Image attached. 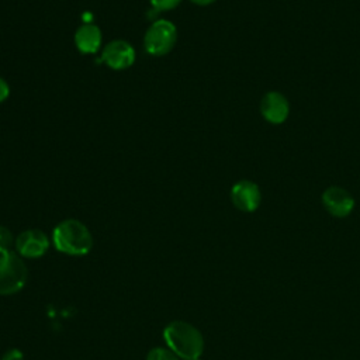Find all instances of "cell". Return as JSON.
<instances>
[{
	"label": "cell",
	"mask_w": 360,
	"mask_h": 360,
	"mask_svg": "<svg viewBox=\"0 0 360 360\" xmlns=\"http://www.w3.org/2000/svg\"><path fill=\"white\" fill-rule=\"evenodd\" d=\"M15 246V238L11 231L3 225H0V255L11 252Z\"/></svg>",
	"instance_id": "11"
},
{
	"label": "cell",
	"mask_w": 360,
	"mask_h": 360,
	"mask_svg": "<svg viewBox=\"0 0 360 360\" xmlns=\"http://www.w3.org/2000/svg\"><path fill=\"white\" fill-rule=\"evenodd\" d=\"M177 42V27L167 18L153 20L145 31L143 48L150 56H165Z\"/></svg>",
	"instance_id": "3"
},
{
	"label": "cell",
	"mask_w": 360,
	"mask_h": 360,
	"mask_svg": "<svg viewBox=\"0 0 360 360\" xmlns=\"http://www.w3.org/2000/svg\"><path fill=\"white\" fill-rule=\"evenodd\" d=\"M8 96H10V84L6 79H3L0 76V104L3 101H6L8 98Z\"/></svg>",
	"instance_id": "15"
},
{
	"label": "cell",
	"mask_w": 360,
	"mask_h": 360,
	"mask_svg": "<svg viewBox=\"0 0 360 360\" xmlns=\"http://www.w3.org/2000/svg\"><path fill=\"white\" fill-rule=\"evenodd\" d=\"M73 41L82 55H94L101 51L103 32L98 25L93 22H83L75 31Z\"/></svg>",
	"instance_id": "10"
},
{
	"label": "cell",
	"mask_w": 360,
	"mask_h": 360,
	"mask_svg": "<svg viewBox=\"0 0 360 360\" xmlns=\"http://www.w3.org/2000/svg\"><path fill=\"white\" fill-rule=\"evenodd\" d=\"M259 108L262 117L273 125L285 122V120L290 115V101L283 93L276 90L267 91L262 97Z\"/></svg>",
	"instance_id": "9"
},
{
	"label": "cell",
	"mask_w": 360,
	"mask_h": 360,
	"mask_svg": "<svg viewBox=\"0 0 360 360\" xmlns=\"http://www.w3.org/2000/svg\"><path fill=\"white\" fill-rule=\"evenodd\" d=\"M28 278V270L18 253L14 250L0 255V295L18 292Z\"/></svg>",
	"instance_id": "4"
},
{
	"label": "cell",
	"mask_w": 360,
	"mask_h": 360,
	"mask_svg": "<svg viewBox=\"0 0 360 360\" xmlns=\"http://www.w3.org/2000/svg\"><path fill=\"white\" fill-rule=\"evenodd\" d=\"M163 338L169 349L183 360H195L200 359V356L202 354V335L188 322H170L163 330Z\"/></svg>",
	"instance_id": "2"
},
{
	"label": "cell",
	"mask_w": 360,
	"mask_h": 360,
	"mask_svg": "<svg viewBox=\"0 0 360 360\" xmlns=\"http://www.w3.org/2000/svg\"><path fill=\"white\" fill-rule=\"evenodd\" d=\"M51 240L41 229H25L15 238V252L21 257L37 259L44 256L49 249Z\"/></svg>",
	"instance_id": "6"
},
{
	"label": "cell",
	"mask_w": 360,
	"mask_h": 360,
	"mask_svg": "<svg viewBox=\"0 0 360 360\" xmlns=\"http://www.w3.org/2000/svg\"><path fill=\"white\" fill-rule=\"evenodd\" d=\"M195 360H200V359H195Z\"/></svg>",
	"instance_id": "17"
},
{
	"label": "cell",
	"mask_w": 360,
	"mask_h": 360,
	"mask_svg": "<svg viewBox=\"0 0 360 360\" xmlns=\"http://www.w3.org/2000/svg\"><path fill=\"white\" fill-rule=\"evenodd\" d=\"M52 243L56 250L65 255L83 256L93 248V235L82 221L68 218L53 228Z\"/></svg>",
	"instance_id": "1"
},
{
	"label": "cell",
	"mask_w": 360,
	"mask_h": 360,
	"mask_svg": "<svg viewBox=\"0 0 360 360\" xmlns=\"http://www.w3.org/2000/svg\"><path fill=\"white\" fill-rule=\"evenodd\" d=\"M136 52L125 39H111L101 48L100 60L112 70H125L135 63Z\"/></svg>",
	"instance_id": "5"
},
{
	"label": "cell",
	"mask_w": 360,
	"mask_h": 360,
	"mask_svg": "<svg viewBox=\"0 0 360 360\" xmlns=\"http://www.w3.org/2000/svg\"><path fill=\"white\" fill-rule=\"evenodd\" d=\"M180 3H181V0H149L150 7L159 13L170 11V10L176 8Z\"/></svg>",
	"instance_id": "13"
},
{
	"label": "cell",
	"mask_w": 360,
	"mask_h": 360,
	"mask_svg": "<svg viewBox=\"0 0 360 360\" xmlns=\"http://www.w3.org/2000/svg\"><path fill=\"white\" fill-rule=\"evenodd\" d=\"M231 201L242 212H253L259 208L262 193L259 186L252 180H239L231 188Z\"/></svg>",
	"instance_id": "7"
},
{
	"label": "cell",
	"mask_w": 360,
	"mask_h": 360,
	"mask_svg": "<svg viewBox=\"0 0 360 360\" xmlns=\"http://www.w3.org/2000/svg\"><path fill=\"white\" fill-rule=\"evenodd\" d=\"M1 360H24V354L18 349H10L1 356Z\"/></svg>",
	"instance_id": "14"
},
{
	"label": "cell",
	"mask_w": 360,
	"mask_h": 360,
	"mask_svg": "<svg viewBox=\"0 0 360 360\" xmlns=\"http://www.w3.org/2000/svg\"><path fill=\"white\" fill-rule=\"evenodd\" d=\"M146 360H180V357L176 356L170 349L155 347L148 353Z\"/></svg>",
	"instance_id": "12"
},
{
	"label": "cell",
	"mask_w": 360,
	"mask_h": 360,
	"mask_svg": "<svg viewBox=\"0 0 360 360\" xmlns=\"http://www.w3.org/2000/svg\"><path fill=\"white\" fill-rule=\"evenodd\" d=\"M191 3H194V4H197V6H210V4H212L215 0H190Z\"/></svg>",
	"instance_id": "16"
},
{
	"label": "cell",
	"mask_w": 360,
	"mask_h": 360,
	"mask_svg": "<svg viewBox=\"0 0 360 360\" xmlns=\"http://www.w3.org/2000/svg\"><path fill=\"white\" fill-rule=\"evenodd\" d=\"M321 200L325 210L336 218H345L350 215L354 208L353 195L340 186H330L323 190Z\"/></svg>",
	"instance_id": "8"
}]
</instances>
